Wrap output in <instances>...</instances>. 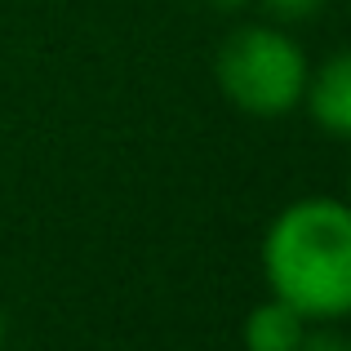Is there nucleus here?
<instances>
[{
  "mask_svg": "<svg viewBox=\"0 0 351 351\" xmlns=\"http://www.w3.org/2000/svg\"><path fill=\"white\" fill-rule=\"evenodd\" d=\"M263 280L307 325L351 316V205L334 196L289 200L263 236Z\"/></svg>",
  "mask_w": 351,
  "mask_h": 351,
  "instance_id": "1",
  "label": "nucleus"
},
{
  "mask_svg": "<svg viewBox=\"0 0 351 351\" xmlns=\"http://www.w3.org/2000/svg\"><path fill=\"white\" fill-rule=\"evenodd\" d=\"M218 89L232 107L249 116H289L302 107L311 62L289 32L271 23L236 27L214 58Z\"/></svg>",
  "mask_w": 351,
  "mask_h": 351,
  "instance_id": "2",
  "label": "nucleus"
},
{
  "mask_svg": "<svg viewBox=\"0 0 351 351\" xmlns=\"http://www.w3.org/2000/svg\"><path fill=\"white\" fill-rule=\"evenodd\" d=\"M302 107L320 134L351 143V49H338L307 76Z\"/></svg>",
  "mask_w": 351,
  "mask_h": 351,
  "instance_id": "3",
  "label": "nucleus"
},
{
  "mask_svg": "<svg viewBox=\"0 0 351 351\" xmlns=\"http://www.w3.org/2000/svg\"><path fill=\"white\" fill-rule=\"evenodd\" d=\"M307 320L280 298L258 302L245 316V351H298V343L307 338Z\"/></svg>",
  "mask_w": 351,
  "mask_h": 351,
  "instance_id": "4",
  "label": "nucleus"
},
{
  "mask_svg": "<svg viewBox=\"0 0 351 351\" xmlns=\"http://www.w3.org/2000/svg\"><path fill=\"white\" fill-rule=\"evenodd\" d=\"M276 23H298V18H311L316 9H325V0H258Z\"/></svg>",
  "mask_w": 351,
  "mask_h": 351,
  "instance_id": "5",
  "label": "nucleus"
},
{
  "mask_svg": "<svg viewBox=\"0 0 351 351\" xmlns=\"http://www.w3.org/2000/svg\"><path fill=\"white\" fill-rule=\"evenodd\" d=\"M298 351H351V338L338 334V329H307Z\"/></svg>",
  "mask_w": 351,
  "mask_h": 351,
  "instance_id": "6",
  "label": "nucleus"
},
{
  "mask_svg": "<svg viewBox=\"0 0 351 351\" xmlns=\"http://www.w3.org/2000/svg\"><path fill=\"white\" fill-rule=\"evenodd\" d=\"M0 347H5V311H0Z\"/></svg>",
  "mask_w": 351,
  "mask_h": 351,
  "instance_id": "7",
  "label": "nucleus"
},
{
  "mask_svg": "<svg viewBox=\"0 0 351 351\" xmlns=\"http://www.w3.org/2000/svg\"><path fill=\"white\" fill-rule=\"evenodd\" d=\"M347 191H351V169H347Z\"/></svg>",
  "mask_w": 351,
  "mask_h": 351,
  "instance_id": "8",
  "label": "nucleus"
}]
</instances>
